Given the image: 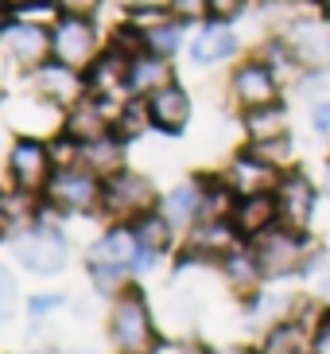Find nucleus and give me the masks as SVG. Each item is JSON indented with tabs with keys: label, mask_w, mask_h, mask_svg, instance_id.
Instances as JSON below:
<instances>
[{
	"label": "nucleus",
	"mask_w": 330,
	"mask_h": 354,
	"mask_svg": "<svg viewBox=\"0 0 330 354\" xmlns=\"http://www.w3.org/2000/svg\"><path fill=\"white\" fill-rule=\"evenodd\" d=\"M113 339L124 354H148V346H152V319H148V308L136 292L121 296V304H117Z\"/></svg>",
	"instance_id": "nucleus-1"
},
{
	"label": "nucleus",
	"mask_w": 330,
	"mask_h": 354,
	"mask_svg": "<svg viewBox=\"0 0 330 354\" xmlns=\"http://www.w3.org/2000/svg\"><path fill=\"white\" fill-rule=\"evenodd\" d=\"M101 203L113 214H148L155 203V191L152 183H148L144 176H133V171H113L109 176V183L101 187Z\"/></svg>",
	"instance_id": "nucleus-2"
},
{
	"label": "nucleus",
	"mask_w": 330,
	"mask_h": 354,
	"mask_svg": "<svg viewBox=\"0 0 330 354\" xmlns=\"http://www.w3.org/2000/svg\"><path fill=\"white\" fill-rule=\"evenodd\" d=\"M55 39V55H59V63L74 66V71H82V66L93 63V51H97V32H93V24H86V16H66L51 32Z\"/></svg>",
	"instance_id": "nucleus-3"
},
{
	"label": "nucleus",
	"mask_w": 330,
	"mask_h": 354,
	"mask_svg": "<svg viewBox=\"0 0 330 354\" xmlns=\"http://www.w3.org/2000/svg\"><path fill=\"white\" fill-rule=\"evenodd\" d=\"M16 257L28 265L31 272H59L66 265V238L59 230H28L20 241H16Z\"/></svg>",
	"instance_id": "nucleus-4"
},
{
	"label": "nucleus",
	"mask_w": 330,
	"mask_h": 354,
	"mask_svg": "<svg viewBox=\"0 0 330 354\" xmlns=\"http://www.w3.org/2000/svg\"><path fill=\"white\" fill-rule=\"evenodd\" d=\"M8 176L20 191H39L51 176V152L39 140H20L8 156Z\"/></svg>",
	"instance_id": "nucleus-5"
},
{
	"label": "nucleus",
	"mask_w": 330,
	"mask_h": 354,
	"mask_svg": "<svg viewBox=\"0 0 330 354\" xmlns=\"http://www.w3.org/2000/svg\"><path fill=\"white\" fill-rule=\"evenodd\" d=\"M47 195L59 210H93V203L101 198V183L86 171H59L47 183Z\"/></svg>",
	"instance_id": "nucleus-6"
},
{
	"label": "nucleus",
	"mask_w": 330,
	"mask_h": 354,
	"mask_svg": "<svg viewBox=\"0 0 330 354\" xmlns=\"http://www.w3.org/2000/svg\"><path fill=\"white\" fill-rule=\"evenodd\" d=\"M257 261H260V272L264 277H284V272L300 269L303 261V241L295 234H269V238L257 245Z\"/></svg>",
	"instance_id": "nucleus-7"
},
{
	"label": "nucleus",
	"mask_w": 330,
	"mask_h": 354,
	"mask_svg": "<svg viewBox=\"0 0 330 354\" xmlns=\"http://www.w3.org/2000/svg\"><path fill=\"white\" fill-rule=\"evenodd\" d=\"M4 47H8V55L16 59V63L23 66H35L47 59V51L55 47V39L43 28H31V24H8L4 28Z\"/></svg>",
	"instance_id": "nucleus-8"
},
{
	"label": "nucleus",
	"mask_w": 330,
	"mask_h": 354,
	"mask_svg": "<svg viewBox=\"0 0 330 354\" xmlns=\"http://www.w3.org/2000/svg\"><path fill=\"white\" fill-rule=\"evenodd\" d=\"M233 90H237L241 105L245 109H260V105H276V78H272V71L264 63H249L237 71V78H233Z\"/></svg>",
	"instance_id": "nucleus-9"
},
{
	"label": "nucleus",
	"mask_w": 330,
	"mask_h": 354,
	"mask_svg": "<svg viewBox=\"0 0 330 354\" xmlns=\"http://www.w3.org/2000/svg\"><path fill=\"white\" fill-rule=\"evenodd\" d=\"M280 218L288 222L291 230H300L311 222V210H315V191H311V183L303 176H288L284 183H280Z\"/></svg>",
	"instance_id": "nucleus-10"
},
{
	"label": "nucleus",
	"mask_w": 330,
	"mask_h": 354,
	"mask_svg": "<svg viewBox=\"0 0 330 354\" xmlns=\"http://www.w3.org/2000/svg\"><path fill=\"white\" fill-rule=\"evenodd\" d=\"M148 105H152V121L159 129H167V133H179V129L191 121V102H186V94L171 82H167L164 90H155V94L148 97Z\"/></svg>",
	"instance_id": "nucleus-11"
},
{
	"label": "nucleus",
	"mask_w": 330,
	"mask_h": 354,
	"mask_svg": "<svg viewBox=\"0 0 330 354\" xmlns=\"http://www.w3.org/2000/svg\"><path fill=\"white\" fill-rule=\"evenodd\" d=\"M280 214V203L272 195H245L233 207V230L237 234H264Z\"/></svg>",
	"instance_id": "nucleus-12"
},
{
	"label": "nucleus",
	"mask_w": 330,
	"mask_h": 354,
	"mask_svg": "<svg viewBox=\"0 0 330 354\" xmlns=\"http://www.w3.org/2000/svg\"><path fill=\"white\" fill-rule=\"evenodd\" d=\"M136 257H140V241H136L133 230H113L90 250V265H117V269H124Z\"/></svg>",
	"instance_id": "nucleus-13"
},
{
	"label": "nucleus",
	"mask_w": 330,
	"mask_h": 354,
	"mask_svg": "<svg viewBox=\"0 0 330 354\" xmlns=\"http://www.w3.org/2000/svg\"><path fill=\"white\" fill-rule=\"evenodd\" d=\"M35 86H39L43 97H51V102H66V105L78 102V90H82V82H78L74 66H66V63L39 66V74H35Z\"/></svg>",
	"instance_id": "nucleus-14"
},
{
	"label": "nucleus",
	"mask_w": 330,
	"mask_h": 354,
	"mask_svg": "<svg viewBox=\"0 0 330 354\" xmlns=\"http://www.w3.org/2000/svg\"><path fill=\"white\" fill-rule=\"evenodd\" d=\"M66 136H70V140H86V145H93V140L105 136V113H101V105L93 102V97H78V102L70 105Z\"/></svg>",
	"instance_id": "nucleus-15"
},
{
	"label": "nucleus",
	"mask_w": 330,
	"mask_h": 354,
	"mask_svg": "<svg viewBox=\"0 0 330 354\" xmlns=\"http://www.w3.org/2000/svg\"><path fill=\"white\" fill-rule=\"evenodd\" d=\"M171 82V71H167L164 59H155V55H136L133 66H128V90L133 94H155V90H164Z\"/></svg>",
	"instance_id": "nucleus-16"
},
{
	"label": "nucleus",
	"mask_w": 330,
	"mask_h": 354,
	"mask_svg": "<svg viewBox=\"0 0 330 354\" xmlns=\"http://www.w3.org/2000/svg\"><path fill=\"white\" fill-rule=\"evenodd\" d=\"M233 47H237L233 32H229L226 24H214V28H202V32H198V39L191 43V55H195V63L206 66V63H222V59H229Z\"/></svg>",
	"instance_id": "nucleus-17"
},
{
	"label": "nucleus",
	"mask_w": 330,
	"mask_h": 354,
	"mask_svg": "<svg viewBox=\"0 0 330 354\" xmlns=\"http://www.w3.org/2000/svg\"><path fill=\"white\" fill-rule=\"evenodd\" d=\"M229 179H233V187H237L241 195H264V187L276 183V167L257 160V156H241L237 164H233V171H229Z\"/></svg>",
	"instance_id": "nucleus-18"
},
{
	"label": "nucleus",
	"mask_w": 330,
	"mask_h": 354,
	"mask_svg": "<svg viewBox=\"0 0 330 354\" xmlns=\"http://www.w3.org/2000/svg\"><path fill=\"white\" fill-rule=\"evenodd\" d=\"M128 66H133V59H121V55L93 59V78H90V86L97 90V94H105V97L121 94V90H128Z\"/></svg>",
	"instance_id": "nucleus-19"
},
{
	"label": "nucleus",
	"mask_w": 330,
	"mask_h": 354,
	"mask_svg": "<svg viewBox=\"0 0 330 354\" xmlns=\"http://www.w3.org/2000/svg\"><path fill=\"white\" fill-rule=\"evenodd\" d=\"M291 43L303 63H330V28H322V24H295Z\"/></svg>",
	"instance_id": "nucleus-20"
},
{
	"label": "nucleus",
	"mask_w": 330,
	"mask_h": 354,
	"mask_svg": "<svg viewBox=\"0 0 330 354\" xmlns=\"http://www.w3.org/2000/svg\"><path fill=\"white\" fill-rule=\"evenodd\" d=\"M164 214H167V222H179V226H186L195 214H202V191H198L195 183L175 187L171 195L164 198Z\"/></svg>",
	"instance_id": "nucleus-21"
},
{
	"label": "nucleus",
	"mask_w": 330,
	"mask_h": 354,
	"mask_svg": "<svg viewBox=\"0 0 330 354\" xmlns=\"http://www.w3.org/2000/svg\"><path fill=\"white\" fill-rule=\"evenodd\" d=\"M249 136L253 140H272V136H284V109L280 105H260V109H249Z\"/></svg>",
	"instance_id": "nucleus-22"
},
{
	"label": "nucleus",
	"mask_w": 330,
	"mask_h": 354,
	"mask_svg": "<svg viewBox=\"0 0 330 354\" xmlns=\"http://www.w3.org/2000/svg\"><path fill=\"white\" fill-rule=\"evenodd\" d=\"M133 234H136V241H140L144 250L159 253L167 245V218H159V214H152V210H148V214H140V218H136Z\"/></svg>",
	"instance_id": "nucleus-23"
},
{
	"label": "nucleus",
	"mask_w": 330,
	"mask_h": 354,
	"mask_svg": "<svg viewBox=\"0 0 330 354\" xmlns=\"http://www.w3.org/2000/svg\"><path fill=\"white\" fill-rule=\"evenodd\" d=\"M249 156H257V160H264V164H288L291 160V145L284 140V136H272V140H253V152Z\"/></svg>",
	"instance_id": "nucleus-24"
},
{
	"label": "nucleus",
	"mask_w": 330,
	"mask_h": 354,
	"mask_svg": "<svg viewBox=\"0 0 330 354\" xmlns=\"http://www.w3.org/2000/svg\"><path fill=\"white\" fill-rule=\"evenodd\" d=\"M300 351H303L300 327H276L264 343V354H300Z\"/></svg>",
	"instance_id": "nucleus-25"
},
{
	"label": "nucleus",
	"mask_w": 330,
	"mask_h": 354,
	"mask_svg": "<svg viewBox=\"0 0 330 354\" xmlns=\"http://www.w3.org/2000/svg\"><path fill=\"white\" fill-rule=\"evenodd\" d=\"M226 272H229V281L237 284V288H245V284L257 281L260 261H257V257H249V253H233V257L226 261Z\"/></svg>",
	"instance_id": "nucleus-26"
},
{
	"label": "nucleus",
	"mask_w": 330,
	"mask_h": 354,
	"mask_svg": "<svg viewBox=\"0 0 330 354\" xmlns=\"http://www.w3.org/2000/svg\"><path fill=\"white\" fill-rule=\"evenodd\" d=\"M148 121H152V105H136V102H133V105L121 113V125H117V129H121V136L128 140V136H140V133H144Z\"/></svg>",
	"instance_id": "nucleus-27"
},
{
	"label": "nucleus",
	"mask_w": 330,
	"mask_h": 354,
	"mask_svg": "<svg viewBox=\"0 0 330 354\" xmlns=\"http://www.w3.org/2000/svg\"><path fill=\"white\" fill-rule=\"evenodd\" d=\"M86 156H90V164L97 167V171H117V160H121V148L113 145V140H93L90 145V152H86Z\"/></svg>",
	"instance_id": "nucleus-28"
},
{
	"label": "nucleus",
	"mask_w": 330,
	"mask_h": 354,
	"mask_svg": "<svg viewBox=\"0 0 330 354\" xmlns=\"http://www.w3.org/2000/svg\"><path fill=\"white\" fill-rule=\"evenodd\" d=\"M226 245H229V230L226 226H206V230H198V238H195L198 253H217V250H226Z\"/></svg>",
	"instance_id": "nucleus-29"
},
{
	"label": "nucleus",
	"mask_w": 330,
	"mask_h": 354,
	"mask_svg": "<svg viewBox=\"0 0 330 354\" xmlns=\"http://www.w3.org/2000/svg\"><path fill=\"white\" fill-rule=\"evenodd\" d=\"M175 43H179V24H159L155 32H148V47H155L159 55L175 51Z\"/></svg>",
	"instance_id": "nucleus-30"
},
{
	"label": "nucleus",
	"mask_w": 330,
	"mask_h": 354,
	"mask_svg": "<svg viewBox=\"0 0 330 354\" xmlns=\"http://www.w3.org/2000/svg\"><path fill=\"white\" fill-rule=\"evenodd\" d=\"M241 4H245V0H206V12L214 20H229V16L241 12Z\"/></svg>",
	"instance_id": "nucleus-31"
},
{
	"label": "nucleus",
	"mask_w": 330,
	"mask_h": 354,
	"mask_svg": "<svg viewBox=\"0 0 330 354\" xmlns=\"http://www.w3.org/2000/svg\"><path fill=\"white\" fill-rule=\"evenodd\" d=\"M16 308V281H12V272H0V312L8 315Z\"/></svg>",
	"instance_id": "nucleus-32"
},
{
	"label": "nucleus",
	"mask_w": 330,
	"mask_h": 354,
	"mask_svg": "<svg viewBox=\"0 0 330 354\" xmlns=\"http://www.w3.org/2000/svg\"><path fill=\"white\" fill-rule=\"evenodd\" d=\"M55 4L62 8V16H90L101 0H55Z\"/></svg>",
	"instance_id": "nucleus-33"
},
{
	"label": "nucleus",
	"mask_w": 330,
	"mask_h": 354,
	"mask_svg": "<svg viewBox=\"0 0 330 354\" xmlns=\"http://www.w3.org/2000/svg\"><path fill=\"white\" fill-rule=\"evenodd\" d=\"M315 354H330V319H322L315 331Z\"/></svg>",
	"instance_id": "nucleus-34"
},
{
	"label": "nucleus",
	"mask_w": 330,
	"mask_h": 354,
	"mask_svg": "<svg viewBox=\"0 0 330 354\" xmlns=\"http://www.w3.org/2000/svg\"><path fill=\"white\" fill-rule=\"evenodd\" d=\"M315 129H319L322 136H330V105H315Z\"/></svg>",
	"instance_id": "nucleus-35"
},
{
	"label": "nucleus",
	"mask_w": 330,
	"mask_h": 354,
	"mask_svg": "<svg viewBox=\"0 0 330 354\" xmlns=\"http://www.w3.org/2000/svg\"><path fill=\"white\" fill-rule=\"evenodd\" d=\"M51 308H59V296H35V300H31V312H51Z\"/></svg>",
	"instance_id": "nucleus-36"
},
{
	"label": "nucleus",
	"mask_w": 330,
	"mask_h": 354,
	"mask_svg": "<svg viewBox=\"0 0 330 354\" xmlns=\"http://www.w3.org/2000/svg\"><path fill=\"white\" fill-rule=\"evenodd\" d=\"M179 12H186V16H195L198 8H206V0H171Z\"/></svg>",
	"instance_id": "nucleus-37"
},
{
	"label": "nucleus",
	"mask_w": 330,
	"mask_h": 354,
	"mask_svg": "<svg viewBox=\"0 0 330 354\" xmlns=\"http://www.w3.org/2000/svg\"><path fill=\"white\" fill-rule=\"evenodd\" d=\"M28 4H39V0H4V8H28Z\"/></svg>",
	"instance_id": "nucleus-38"
},
{
	"label": "nucleus",
	"mask_w": 330,
	"mask_h": 354,
	"mask_svg": "<svg viewBox=\"0 0 330 354\" xmlns=\"http://www.w3.org/2000/svg\"><path fill=\"white\" fill-rule=\"evenodd\" d=\"M322 288H327V292H330V277H327V281H322Z\"/></svg>",
	"instance_id": "nucleus-39"
},
{
	"label": "nucleus",
	"mask_w": 330,
	"mask_h": 354,
	"mask_svg": "<svg viewBox=\"0 0 330 354\" xmlns=\"http://www.w3.org/2000/svg\"><path fill=\"white\" fill-rule=\"evenodd\" d=\"M222 354H245V351H222Z\"/></svg>",
	"instance_id": "nucleus-40"
},
{
	"label": "nucleus",
	"mask_w": 330,
	"mask_h": 354,
	"mask_svg": "<svg viewBox=\"0 0 330 354\" xmlns=\"http://www.w3.org/2000/svg\"><path fill=\"white\" fill-rule=\"evenodd\" d=\"M327 12H330V0H327Z\"/></svg>",
	"instance_id": "nucleus-41"
},
{
	"label": "nucleus",
	"mask_w": 330,
	"mask_h": 354,
	"mask_svg": "<svg viewBox=\"0 0 330 354\" xmlns=\"http://www.w3.org/2000/svg\"><path fill=\"white\" fill-rule=\"evenodd\" d=\"M327 179H330V176H327Z\"/></svg>",
	"instance_id": "nucleus-42"
}]
</instances>
